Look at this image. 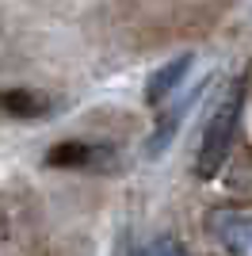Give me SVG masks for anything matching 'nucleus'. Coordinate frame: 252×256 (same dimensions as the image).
I'll return each mask as SVG.
<instances>
[{
  "instance_id": "obj_1",
  "label": "nucleus",
  "mask_w": 252,
  "mask_h": 256,
  "mask_svg": "<svg viewBox=\"0 0 252 256\" xmlns=\"http://www.w3.org/2000/svg\"><path fill=\"white\" fill-rule=\"evenodd\" d=\"M241 100H244V84L233 80V84L226 88V96L218 100V107L210 111L206 130H202L199 157H195V176H199V180L218 176V168L226 164V157H230L233 138H237V122H241Z\"/></svg>"
},
{
  "instance_id": "obj_2",
  "label": "nucleus",
  "mask_w": 252,
  "mask_h": 256,
  "mask_svg": "<svg viewBox=\"0 0 252 256\" xmlns=\"http://www.w3.org/2000/svg\"><path fill=\"white\" fill-rule=\"evenodd\" d=\"M104 157H111V150L96 146V142H58L46 153V164L50 168H88V164H96Z\"/></svg>"
},
{
  "instance_id": "obj_3",
  "label": "nucleus",
  "mask_w": 252,
  "mask_h": 256,
  "mask_svg": "<svg viewBox=\"0 0 252 256\" xmlns=\"http://www.w3.org/2000/svg\"><path fill=\"white\" fill-rule=\"evenodd\" d=\"M191 62H195L191 54H180V58L164 62L160 69H153V76L146 80V100H149V104H164V100L172 96V88L184 80V73H188Z\"/></svg>"
},
{
  "instance_id": "obj_4",
  "label": "nucleus",
  "mask_w": 252,
  "mask_h": 256,
  "mask_svg": "<svg viewBox=\"0 0 252 256\" xmlns=\"http://www.w3.org/2000/svg\"><path fill=\"white\" fill-rule=\"evenodd\" d=\"M4 111L12 118H42L50 111V100L42 92H27V88H8L4 92Z\"/></svg>"
},
{
  "instance_id": "obj_5",
  "label": "nucleus",
  "mask_w": 252,
  "mask_h": 256,
  "mask_svg": "<svg viewBox=\"0 0 252 256\" xmlns=\"http://www.w3.org/2000/svg\"><path fill=\"white\" fill-rule=\"evenodd\" d=\"M222 241H226V248H230L233 256H252V218L226 226V230H222Z\"/></svg>"
},
{
  "instance_id": "obj_6",
  "label": "nucleus",
  "mask_w": 252,
  "mask_h": 256,
  "mask_svg": "<svg viewBox=\"0 0 252 256\" xmlns=\"http://www.w3.org/2000/svg\"><path fill=\"white\" fill-rule=\"evenodd\" d=\"M188 107H191V100H188L184 107H180V111H172V115H164V118L157 122V138H153V142H146V153H149V157L164 153V146L172 142V134H176V126H180V118H184V111H188Z\"/></svg>"
},
{
  "instance_id": "obj_7",
  "label": "nucleus",
  "mask_w": 252,
  "mask_h": 256,
  "mask_svg": "<svg viewBox=\"0 0 252 256\" xmlns=\"http://www.w3.org/2000/svg\"><path fill=\"white\" fill-rule=\"evenodd\" d=\"M138 256H188V252H184V245H180V241H172V237H157L153 245H146Z\"/></svg>"
}]
</instances>
